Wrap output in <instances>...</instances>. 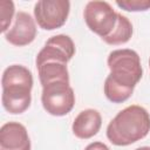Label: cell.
Returning <instances> with one entry per match:
<instances>
[{"mask_svg":"<svg viewBox=\"0 0 150 150\" xmlns=\"http://www.w3.org/2000/svg\"><path fill=\"white\" fill-rule=\"evenodd\" d=\"M135 150H150V146H139V148H137Z\"/></svg>","mask_w":150,"mask_h":150,"instance_id":"16","label":"cell"},{"mask_svg":"<svg viewBox=\"0 0 150 150\" xmlns=\"http://www.w3.org/2000/svg\"><path fill=\"white\" fill-rule=\"evenodd\" d=\"M150 131V115L141 105H129L122 109L109 122L107 137L114 145L127 146L142 138Z\"/></svg>","mask_w":150,"mask_h":150,"instance_id":"2","label":"cell"},{"mask_svg":"<svg viewBox=\"0 0 150 150\" xmlns=\"http://www.w3.org/2000/svg\"><path fill=\"white\" fill-rule=\"evenodd\" d=\"M41 103L49 115L64 116L74 108L75 94L69 82H52L42 87Z\"/></svg>","mask_w":150,"mask_h":150,"instance_id":"4","label":"cell"},{"mask_svg":"<svg viewBox=\"0 0 150 150\" xmlns=\"http://www.w3.org/2000/svg\"><path fill=\"white\" fill-rule=\"evenodd\" d=\"M0 150H30V139L25 125L7 122L0 128Z\"/></svg>","mask_w":150,"mask_h":150,"instance_id":"9","label":"cell"},{"mask_svg":"<svg viewBox=\"0 0 150 150\" xmlns=\"http://www.w3.org/2000/svg\"><path fill=\"white\" fill-rule=\"evenodd\" d=\"M84 150H110V149L102 142H93V143L88 144L84 148Z\"/></svg>","mask_w":150,"mask_h":150,"instance_id":"15","label":"cell"},{"mask_svg":"<svg viewBox=\"0 0 150 150\" xmlns=\"http://www.w3.org/2000/svg\"><path fill=\"white\" fill-rule=\"evenodd\" d=\"M0 12H1V32L5 34L9 29V23L14 15V2L8 0L0 1Z\"/></svg>","mask_w":150,"mask_h":150,"instance_id":"13","label":"cell"},{"mask_svg":"<svg viewBox=\"0 0 150 150\" xmlns=\"http://www.w3.org/2000/svg\"><path fill=\"white\" fill-rule=\"evenodd\" d=\"M7 42L16 47H23L32 43L36 36V26L34 19L26 12H18L14 23L4 34Z\"/></svg>","mask_w":150,"mask_h":150,"instance_id":"8","label":"cell"},{"mask_svg":"<svg viewBox=\"0 0 150 150\" xmlns=\"http://www.w3.org/2000/svg\"><path fill=\"white\" fill-rule=\"evenodd\" d=\"M149 66H150V59H149Z\"/></svg>","mask_w":150,"mask_h":150,"instance_id":"17","label":"cell"},{"mask_svg":"<svg viewBox=\"0 0 150 150\" xmlns=\"http://www.w3.org/2000/svg\"><path fill=\"white\" fill-rule=\"evenodd\" d=\"M115 4L127 12H145L150 9V0H117Z\"/></svg>","mask_w":150,"mask_h":150,"instance_id":"14","label":"cell"},{"mask_svg":"<svg viewBox=\"0 0 150 150\" xmlns=\"http://www.w3.org/2000/svg\"><path fill=\"white\" fill-rule=\"evenodd\" d=\"M36 68L39 73L40 83L42 87L48 83L56 82V81L69 82V73H68V68L66 63L49 61Z\"/></svg>","mask_w":150,"mask_h":150,"instance_id":"11","label":"cell"},{"mask_svg":"<svg viewBox=\"0 0 150 150\" xmlns=\"http://www.w3.org/2000/svg\"><path fill=\"white\" fill-rule=\"evenodd\" d=\"M75 55V45L68 35L64 34H57L52 38H49L43 48L36 55V67L49 62H61V63H68L73 56Z\"/></svg>","mask_w":150,"mask_h":150,"instance_id":"7","label":"cell"},{"mask_svg":"<svg viewBox=\"0 0 150 150\" xmlns=\"http://www.w3.org/2000/svg\"><path fill=\"white\" fill-rule=\"evenodd\" d=\"M4 109L13 115L25 112L32 102L33 75L32 71L21 64L7 67L1 77Z\"/></svg>","mask_w":150,"mask_h":150,"instance_id":"3","label":"cell"},{"mask_svg":"<svg viewBox=\"0 0 150 150\" xmlns=\"http://www.w3.org/2000/svg\"><path fill=\"white\" fill-rule=\"evenodd\" d=\"M132 36V25L130 20L122 15L121 13H117V22L112 32L104 39H102L105 43L110 46H118L127 43Z\"/></svg>","mask_w":150,"mask_h":150,"instance_id":"12","label":"cell"},{"mask_svg":"<svg viewBox=\"0 0 150 150\" xmlns=\"http://www.w3.org/2000/svg\"><path fill=\"white\" fill-rule=\"evenodd\" d=\"M83 18L88 28L101 39L107 38L116 26L117 13L107 1L94 0L87 2Z\"/></svg>","mask_w":150,"mask_h":150,"instance_id":"5","label":"cell"},{"mask_svg":"<svg viewBox=\"0 0 150 150\" xmlns=\"http://www.w3.org/2000/svg\"><path fill=\"white\" fill-rule=\"evenodd\" d=\"M69 11L68 0H40L34 6V18L40 28L54 30L66 23Z\"/></svg>","mask_w":150,"mask_h":150,"instance_id":"6","label":"cell"},{"mask_svg":"<svg viewBox=\"0 0 150 150\" xmlns=\"http://www.w3.org/2000/svg\"><path fill=\"white\" fill-rule=\"evenodd\" d=\"M107 63L110 74L104 81V95L112 103H123L132 95L135 86L142 79L139 55L132 49H116L109 53Z\"/></svg>","mask_w":150,"mask_h":150,"instance_id":"1","label":"cell"},{"mask_svg":"<svg viewBox=\"0 0 150 150\" xmlns=\"http://www.w3.org/2000/svg\"><path fill=\"white\" fill-rule=\"evenodd\" d=\"M102 125L101 114L96 109H84L75 117L71 130L80 139H88L95 136Z\"/></svg>","mask_w":150,"mask_h":150,"instance_id":"10","label":"cell"}]
</instances>
